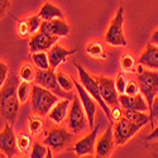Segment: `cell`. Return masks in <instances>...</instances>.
<instances>
[{
    "mask_svg": "<svg viewBox=\"0 0 158 158\" xmlns=\"http://www.w3.org/2000/svg\"><path fill=\"white\" fill-rule=\"evenodd\" d=\"M39 32L56 35V37H67L70 33V27L63 20V18H57L52 20H43Z\"/></svg>",
    "mask_w": 158,
    "mask_h": 158,
    "instance_id": "cell-16",
    "label": "cell"
},
{
    "mask_svg": "<svg viewBox=\"0 0 158 158\" xmlns=\"http://www.w3.org/2000/svg\"><path fill=\"white\" fill-rule=\"evenodd\" d=\"M60 96L53 94L48 89H44L39 85H34L32 89V110L37 115H47L52 108L60 101Z\"/></svg>",
    "mask_w": 158,
    "mask_h": 158,
    "instance_id": "cell-3",
    "label": "cell"
},
{
    "mask_svg": "<svg viewBox=\"0 0 158 158\" xmlns=\"http://www.w3.org/2000/svg\"><path fill=\"white\" fill-rule=\"evenodd\" d=\"M32 61L35 64V67L39 70H49L51 69L48 53H46V52H35V53H32Z\"/></svg>",
    "mask_w": 158,
    "mask_h": 158,
    "instance_id": "cell-23",
    "label": "cell"
},
{
    "mask_svg": "<svg viewBox=\"0 0 158 158\" xmlns=\"http://www.w3.org/2000/svg\"><path fill=\"white\" fill-rule=\"evenodd\" d=\"M17 32L22 38L31 34V28H29L28 20H19L18 22V27H17Z\"/></svg>",
    "mask_w": 158,
    "mask_h": 158,
    "instance_id": "cell-35",
    "label": "cell"
},
{
    "mask_svg": "<svg viewBox=\"0 0 158 158\" xmlns=\"http://www.w3.org/2000/svg\"><path fill=\"white\" fill-rule=\"evenodd\" d=\"M86 125H89V119L84 105L77 95L72 100V105L69 113V128L73 134H78L86 129Z\"/></svg>",
    "mask_w": 158,
    "mask_h": 158,
    "instance_id": "cell-7",
    "label": "cell"
},
{
    "mask_svg": "<svg viewBox=\"0 0 158 158\" xmlns=\"http://www.w3.org/2000/svg\"><path fill=\"white\" fill-rule=\"evenodd\" d=\"M134 64H135V61L129 53H124L120 57V67L124 72H133L134 71Z\"/></svg>",
    "mask_w": 158,
    "mask_h": 158,
    "instance_id": "cell-28",
    "label": "cell"
},
{
    "mask_svg": "<svg viewBox=\"0 0 158 158\" xmlns=\"http://www.w3.org/2000/svg\"><path fill=\"white\" fill-rule=\"evenodd\" d=\"M124 8L119 6L116 11V15L111 20L109 28L105 34V42L113 47H125L128 44L124 37Z\"/></svg>",
    "mask_w": 158,
    "mask_h": 158,
    "instance_id": "cell-4",
    "label": "cell"
},
{
    "mask_svg": "<svg viewBox=\"0 0 158 158\" xmlns=\"http://www.w3.org/2000/svg\"><path fill=\"white\" fill-rule=\"evenodd\" d=\"M86 53L93 57L95 60H105L106 58V55H105V49L102 47V44L100 42H90L87 46H86Z\"/></svg>",
    "mask_w": 158,
    "mask_h": 158,
    "instance_id": "cell-22",
    "label": "cell"
},
{
    "mask_svg": "<svg viewBox=\"0 0 158 158\" xmlns=\"http://www.w3.org/2000/svg\"><path fill=\"white\" fill-rule=\"evenodd\" d=\"M17 144H18V149L23 153H27V151L31 147V138L27 134H20L17 138Z\"/></svg>",
    "mask_w": 158,
    "mask_h": 158,
    "instance_id": "cell-31",
    "label": "cell"
},
{
    "mask_svg": "<svg viewBox=\"0 0 158 158\" xmlns=\"http://www.w3.org/2000/svg\"><path fill=\"white\" fill-rule=\"evenodd\" d=\"M71 138H72V134L69 133L64 128H55L47 134L43 143L46 146H48L51 149L58 152L66 147V144L71 140Z\"/></svg>",
    "mask_w": 158,
    "mask_h": 158,
    "instance_id": "cell-12",
    "label": "cell"
},
{
    "mask_svg": "<svg viewBox=\"0 0 158 158\" xmlns=\"http://www.w3.org/2000/svg\"><path fill=\"white\" fill-rule=\"evenodd\" d=\"M76 49H64L58 44H55L49 51H48V58H49V64H51V70L56 71L57 67L62 63L66 62L69 56L76 53Z\"/></svg>",
    "mask_w": 158,
    "mask_h": 158,
    "instance_id": "cell-18",
    "label": "cell"
},
{
    "mask_svg": "<svg viewBox=\"0 0 158 158\" xmlns=\"http://www.w3.org/2000/svg\"><path fill=\"white\" fill-rule=\"evenodd\" d=\"M69 105H70V100L69 99L60 100L55 105V106L52 108V110L49 111V114H48L49 119L53 122V123H56V124H61L66 119V116H67Z\"/></svg>",
    "mask_w": 158,
    "mask_h": 158,
    "instance_id": "cell-20",
    "label": "cell"
},
{
    "mask_svg": "<svg viewBox=\"0 0 158 158\" xmlns=\"http://www.w3.org/2000/svg\"><path fill=\"white\" fill-rule=\"evenodd\" d=\"M124 116L130 119L134 123H143L146 124L147 122H151V116L146 114V111H139V110H125L124 109Z\"/></svg>",
    "mask_w": 158,
    "mask_h": 158,
    "instance_id": "cell-24",
    "label": "cell"
},
{
    "mask_svg": "<svg viewBox=\"0 0 158 158\" xmlns=\"http://www.w3.org/2000/svg\"><path fill=\"white\" fill-rule=\"evenodd\" d=\"M10 5V0H0V14H2V18L5 15V13L8 11Z\"/></svg>",
    "mask_w": 158,
    "mask_h": 158,
    "instance_id": "cell-38",
    "label": "cell"
},
{
    "mask_svg": "<svg viewBox=\"0 0 158 158\" xmlns=\"http://www.w3.org/2000/svg\"><path fill=\"white\" fill-rule=\"evenodd\" d=\"M17 93H18V98H19L20 104L27 102L28 96H29V85H28V82L27 81H20L19 85H18V89H17Z\"/></svg>",
    "mask_w": 158,
    "mask_h": 158,
    "instance_id": "cell-29",
    "label": "cell"
},
{
    "mask_svg": "<svg viewBox=\"0 0 158 158\" xmlns=\"http://www.w3.org/2000/svg\"><path fill=\"white\" fill-rule=\"evenodd\" d=\"M138 62L140 66H144V67H148L154 71L158 70V46H154L152 43L147 44Z\"/></svg>",
    "mask_w": 158,
    "mask_h": 158,
    "instance_id": "cell-19",
    "label": "cell"
},
{
    "mask_svg": "<svg viewBox=\"0 0 158 158\" xmlns=\"http://www.w3.org/2000/svg\"><path fill=\"white\" fill-rule=\"evenodd\" d=\"M60 37L56 35H51L43 32H38L35 33L29 41V51L31 53H35V52H46L49 51L53 47Z\"/></svg>",
    "mask_w": 158,
    "mask_h": 158,
    "instance_id": "cell-14",
    "label": "cell"
},
{
    "mask_svg": "<svg viewBox=\"0 0 158 158\" xmlns=\"http://www.w3.org/2000/svg\"><path fill=\"white\" fill-rule=\"evenodd\" d=\"M6 77H8V66L2 61L0 62V86L2 87L6 81Z\"/></svg>",
    "mask_w": 158,
    "mask_h": 158,
    "instance_id": "cell-37",
    "label": "cell"
},
{
    "mask_svg": "<svg viewBox=\"0 0 158 158\" xmlns=\"http://www.w3.org/2000/svg\"><path fill=\"white\" fill-rule=\"evenodd\" d=\"M137 81L140 87V93L143 94V96L146 98L148 102L149 111H151L154 98L158 94V72H156L154 70L153 71L144 70L138 75Z\"/></svg>",
    "mask_w": 158,
    "mask_h": 158,
    "instance_id": "cell-5",
    "label": "cell"
},
{
    "mask_svg": "<svg viewBox=\"0 0 158 158\" xmlns=\"http://www.w3.org/2000/svg\"><path fill=\"white\" fill-rule=\"evenodd\" d=\"M127 84H128V81H127V78H125V75L118 73L116 77H115V86H116L118 93H119L120 95L125 93V86H127Z\"/></svg>",
    "mask_w": 158,
    "mask_h": 158,
    "instance_id": "cell-33",
    "label": "cell"
},
{
    "mask_svg": "<svg viewBox=\"0 0 158 158\" xmlns=\"http://www.w3.org/2000/svg\"><path fill=\"white\" fill-rule=\"evenodd\" d=\"M96 80L99 82L100 93H101V96L105 100V102H106L109 106H111V108L119 106V105H120V102H119V95L120 94L118 93V90H116L115 81L111 80V78L104 77V76L96 77Z\"/></svg>",
    "mask_w": 158,
    "mask_h": 158,
    "instance_id": "cell-9",
    "label": "cell"
},
{
    "mask_svg": "<svg viewBox=\"0 0 158 158\" xmlns=\"http://www.w3.org/2000/svg\"><path fill=\"white\" fill-rule=\"evenodd\" d=\"M46 144H41L39 142H35L33 144V149H32V153H31V157L32 158H43V157H47L48 154V149L44 147Z\"/></svg>",
    "mask_w": 158,
    "mask_h": 158,
    "instance_id": "cell-30",
    "label": "cell"
},
{
    "mask_svg": "<svg viewBox=\"0 0 158 158\" xmlns=\"http://www.w3.org/2000/svg\"><path fill=\"white\" fill-rule=\"evenodd\" d=\"M146 139L147 140H156V139H158V127L156 129H153V131H152L149 135L146 137Z\"/></svg>",
    "mask_w": 158,
    "mask_h": 158,
    "instance_id": "cell-40",
    "label": "cell"
},
{
    "mask_svg": "<svg viewBox=\"0 0 158 158\" xmlns=\"http://www.w3.org/2000/svg\"><path fill=\"white\" fill-rule=\"evenodd\" d=\"M35 75H37L35 69L29 63H24L19 70V78L22 81L31 82V81L35 80Z\"/></svg>",
    "mask_w": 158,
    "mask_h": 158,
    "instance_id": "cell-25",
    "label": "cell"
},
{
    "mask_svg": "<svg viewBox=\"0 0 158 158\" xmlns=\"http://www.w3.org/2000/svg\"><path fill=\"white\" fill-rule=\"evenodd\" d=\"M18 78L17 76H10L2 87V115L11 125L15 123L19 111V98H18Z\"/></svg>",
    "mask_w": 158,
    "mask_h": 158,
    "instance_id": "cell-1",
    "label": "cell"
},
{
    "mask_svg": "<svg viewBox=\"0 0 158 158\" xmlns=\"http://www.w3.org/2000/svg\"><path fill=\"white\" fill-rule=\"evenodd\" d=\"M143 125V123H134L125 116L116 120V124L114 127V138L116 146L125 144L131 137H134L138 133Z\"/></svg>",
    "mask_w": 158,
    "mask_h": 158,
    "instance_id": "cell-8",
    "label": "cell"
},
{
    "mask_svg": "<svg viewBox=\"0 0 158 158\" xmlns=\"http://www.w3.org/2000/svg\"><path fill=\"white\" fill-rule=\"evenodd\" d=\"M151 43L154 44V46H158V29L154 31V33L152 34V37H151Z\"/></svg>",
    "mask_w": 158,
    "mask_h": 158,
    "instance_id": "cell-41",
    "label": "cell"
},
{
    "mask_svg": "<svg viewBox=\"0 0 158 158\" xmlns=\"http://www.w3.org/2000/svg\"><path fill=\"white\" fill-rule=\"evenodd\" d=\"M119 102H120V106L124 108L125 110H139V111L149 110L148 102H147V100L144 101V96L142 93H139L134 96L122 94V95H119Z\"/></svg>",
    "mask_w": 158,
    "mask_h": 158,
    "instance_id": "cell-17",
    "label": "cell"
},
{
    "mask_svg": "<svg viewBox=\"0 0 158 158\" xmlns=\"http://www.w3.org/2000/svg\"><path fill=\"white\" fill-rule=\"evenodd\" d=\"M149 116H151V124L154 129V119H158V95L154 98V101H153V106L149 111Z\"/></svg>",
    "mask_w": 158,
    "mask_h": 158,
    "instance_id": "cell-36",
    "label": "cell"
},
{
    "mask_svg": "<svg viewBox=\"0 0 158 158\" xmlns=\"http://www.w3.org/2000/svg\"><path fill=\"white\" fill-rule=\"evenodd\" d=\"M140 93V87H139V84H138V81L135 82V81H128V84H127V86H125V95H129V96H134V95H137V94H139Z\"/></svg>",
    "mask_w": 158,
    "mask_h": 158,
    "instance_id": "cell-34",
    "label": "cell"
},
{
    "mask_svg": "<svg viewBox=\"0 0 158 158\" xmlns=\"http://www.w3.org/2000/svg\"><path fill=\"white\" fill-rule=\"evenodd\" d=\"M17 148L18 144L14 129H13L10 123H6L2 133H0V149H2V153H4L6 157H13L17 153Z\"/></svg>",
    "mask_w": 158,
    "mask_h": 158,
    "instance_id": "cell-13",
    "label": "cell"
},
{
    "mask_svg": "<svg viewBox=\"0 0 158 158\" xmlns=\"http://www.w3.org/2000/svg\"><path fill=\"white\" fill-rule=\"evenodd\" d=\"M35 84L42 86L44 89H48L49 91H52L53 94H56L57 96H60L61 99H69V100H73V96H71L70 94H67V91H64L57 80V73L53 70H37V75H35Z\"/></svg>",
    "mask_w": 158,
    "mask_h": 158,
    "instance_id": "cell-6",
    "label": "cell"
},
{
    "mask_svg": "<svg viewBox=\"0 0 158 158\" xmlns=\"http://www.w3.org/2000/svg\"><path fill=\"white\" fill-rule=\"evenodd\" d=\"M38 15L42 18V20H52V19H57V18H63V13L55 4L44 3V5L39 10Z\"/></svg>",
    "mask_w": 158,
    "mask_h": 158,
    "instance_id": "cell-21",
    "label": "cell"
},
{
    "mask_svg": "<svg viewBox=\"0 0 158 158\" xmlns=\"http://www.w3.org/2000/svg\"><path fill=\"white\" fill-rule=\"evenodd\" d=\"M75 66H76V69H77V71H78V77H80V82H81L82 86L87 90V93L98 101V104L100 105V108L102 109L104 114L106 115L109 123H113L114 120H113L111 110H110V108H109V105L105 102V100H104L102 96H101L100 86H99V82H98V80H96V77H93V76H91V75L82 67L80 63H75Z\"/></svg>",
    "mask_w": 158,
    "mask_h": 158,
    "instance_id": "cell-2",
    "label": "cell"
},
{
    "mask_svg": "<svg viewBox=\"0 0 158 158\" xmlns=\"http://www.w3.org/2000/svg\"><path fill=\"white\" fill-rule=\"evenodd\" d=\"M28 128L33 135H37V134L41 133L42 129H43V120L38 116H31L29 120H28Z\"/></svg>",
    "mask_w": 158,
    "mask_h": 158,
    "instance_id": "cell-27",
    "label": "cell"
},
{
    "mask_svg": "<svg viewBox=\"0 0 158 158\" xmlns=\"http://www.w3.org/2000/svg\"><path fill=\"white\" fill-rule=\"evenodd\" d=\"M28 20V24H29V28H31V34H35L38 33V31H41V27H42V18L39 15H34V17H31L27 19Z\"/></svg>",
    "mask_w": 158,
    "mask_h": 158,
    "instance_id": "cell-32",
    "label": "cell"
},
{
    "mask_svg": "<svg viewBox=\"0 0 158 158\" xmlns=\"http://www.w3.org/2000/svg\"><path fill=\"white\" fill-rule=\"evenodd\" d=\"M57 80H58V84L64 90V91H67V93H70V91L73 89L75 84H73V80L69 76V75H66L64 72H58L57 73Z\"/></svg>",
    "mask_w": 158,
    "mask_h": 158,
    "instance_id": "cell-26",
    "label": "cell"
},
{
    "mask_svg": "<svg viewBox=\"0 0 158 158\" xmlns=\"http://www.w3.org/2000/svg\"><path fill=\"white\" fill-rule=\"evenodd\" d=\"M111 115H113V120H119L120 118H123L124 114L122 113L119 106H115V108L111 109Z\"/></svg>",
    "mask_w": 158,
    "mask_h": 158,
    "instance_id": "cell-39",
    "label": "cell"
},
{
    "mask_svg": "<svg viewBox=\"0 0 158 158\" xmlns=\"http://www.w3.org/2000/svg\"><path fill=\"white\" fill-rule=\"evenodd\" d=\"M115 146H116V143H115L114 131H113V123H109L106 130H105V133L96 142V147H95L96 157L98 158L110 157Z\"/></svg>",
    "mask_w": 158,
    "mask_h": 158,
    "instance_id": "cell-11",
    "label": "cell"
},
{
    "mask_svg": "<svg viewBox=\"0 0 158 158\" xmlns=\"http://www.w3.org/2000/svg\"><path fill=\"white\" fill-rule=\"evenodd\" d=\"M73 84H75V87L77 90V95L80 98L82 105H84V109L86 111V115H87V119H89V128L90 129H94V122H95V114H96V105L98 101L91 96L87 90L82 86V84H78L77 81L73 80Z\"/></svg>",
    "mask_w": 158,
    "mask_h": 158,
    "instance_id": "cell-10",
    "label": "cell"
},
{
    "mask_svg": "<svg viewBox=\"0 0 158 158\" xmlns=\"http://www.w3.org/2000/svg\"><path fill=\"white\" fill-rule=\"evenodd\" d=\"M99 125H95L94 129H91V133L87 134L86 137H84L82 139H80L73 147V152L78 156H87V154H93L94 153V147L96 146V138H98V133H99Z\"/></svg>",
    "mask_w": 158,
    "mask_h": 158,
    "instance_id": "cell-15",
    "label": "cell"
}]
</instances>
